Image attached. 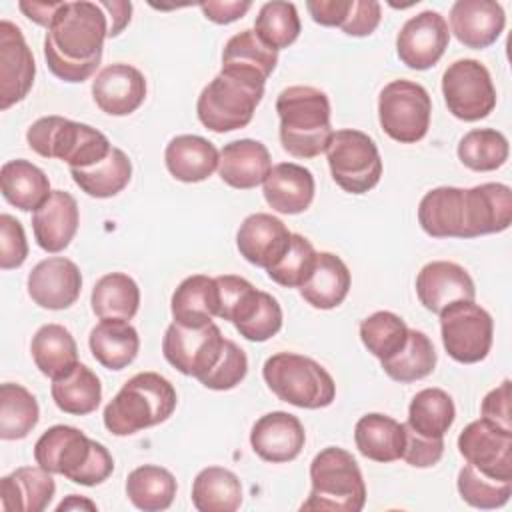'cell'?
<instances>
[{
	"label": "cell",
	"mask_w": 512,
	"mask_h": 512,
	"mask_svg": "<svg viewBox=\"0 0 512 512\" xmlns=\"http://www.w3.org/2000/svg\"><path fill=\"white\" fill-rule=\"evenodd\" d=\"M314 176L308 168L296 162H280L272 166L262 182L266 204L280 214H300L310 208L314 200Z\"/></svg>",
	"instance_id": "484cf974"
},
{
	"label": "cell",
	"mask_w": 512,
	"mask_h": 512,
	"mask_svg": "<svg viewBox=\"0 0 512 512\" xmlns=\"http://www.w3.org/2000/svg\"><path fill=\"white\" fill-rule=\"evenodd\" d=\"M230 322L246 340L266 342L282 328V308L272 294L254 288L234 310Z\"/></svg>",
	"instance_id": "60d3db41"
},
{
	"label": "cell",
	"mask_w": 512,
	"mask_h": 512,
	"mask_svg": "<svg viewBox=\"0 0 512 512\" xmlns=\"http://www.w3.org/2000/svg\"><path fill=\"white\" fill-rule=\"evenodd\" d=\"M450 42V30L444 16L436 10H424L408 18L396 36V54L412 70H428L444 56Z\"/></svg>",
	"instance_id": "9a60e30c"
},
{
	"label": "cell",
	"mask_w": 512,
	"mask_h": 512,
	"mask_svg": "<svg viewBox=\"0 0 512 512\" xmlns=\"http://www.w3.org/2000/svg\"><path fill=\"white\" fill-rule=\"evenodd\" d=\"M82 508H86V510H96V504L92 502V500H88V498H80L78 494H70L66 500H62L60 504H58V512H64V510H82Z\"/></svg>",
	"instance_id": "6125c7cd"
},
{
	"label": "cell",
	"mask_w": 512,
	"mask_h": 512,
	"mask_svg": "<svg viewBox=\"0 0 512 512\" xmlns=\"http://www.w3.org/2000/svg\"><path fill=\"white\" fill-rule=\"evenodd\" d=\"M28 146L42 158H58L70 168H88L108 156L110 140L84 122L42 116L26 130Z\"/></svg>",
	"instance_id": "52a82bcc"
},
{
	"label": "cell",
	"mask_w": 512,
	"mask_h": 512,
	"mask_svg": "<svg viewBox=\"0 0 512 512\" xmlns=\"http://www.w3.org/2000/svg\"><path fill=\"white\" fill-rule=\"evenodd\" d=\"M332 180L348 194H366L382 176L376 142L362 130H336L326 148Z\"/></svg>",
	"instance_id": "9c48e42d"
},
{
	"label": "cell",
	"mask_w": 512,
	"mask_h": 512,
	"mask_svg": "<svg viewBox=\"0 0 512 512\" xmlns=\"http://www.w3.org/2000/svg\"><path fill=\"white\" fill-rule=\"evenodd\" d=\"M440 334L448 356L460 364L482 362L494 340V320L474 300L448 304L440 314Z\"/></svg>",
	"instance_id": "8fae6325"
},
{
	"label": "cell",
	"mask_w": 512,
	"mask_h": 512,
	"mask_svg": "<svg viewBox=\"0 0 512 512\" xmlns=\"http://www.w3.org/2000/svg\"><path fill=\"white\" fill-rule=\"evenodd\" d=\"M408 330L410 328L398 314L378 310L360 322V340L366 350L382 362L402 350L408 340Z\"/></svg>",
	"instance_id": "c3c4849f"
},
{
	"label": "cell",
	"mask_w": 512,
	"mask_h": 512,
	"mask_svg": "<svg viewBox=\"0 0 512 512\" xmlns=\"http://www.w3.org/2000/svg\"><path fill=\"white\" fill-rule=\"evenodd\" d=\"M28 296L34 304L46 310L70 308L82 290L80 268L64 256L40 260L26 280Z\"/></svg>",
	"instance_id": "e0dca14e"
},
{
	"label": "cell",
	"mask_w": 512,
	"mask_h": 512,
	"mask_svg": "<svg viewBox=\"0 0 512 512\" xmlns=\"http://www.w3.org/2000/svg\"><path fill=\"white\" fill-rule=\"evenodd\" d=\"M280 144L294 158H316L326 152L334 134L330 100L314 86H288L276 98Z\"/></svg>",
	"instance_id": "3957f363"
},
{
	"label": "cell",
	"mask_w": 512,
	"mask_h": 512,
	"mask_svg": "<svg viewBox=\"0 0 512 512\" xmlns=\"http://www.w3.org/2000/svg\"><path fill=\"white\" fill-rule=\"evenodd\" d=\"M458 452L478 472L496 480H512V428L480 416L460 432Z\"/></svg>",
	"instance_id": "5bb4252c"
},
{
	"label": "cell",
	"mask_w": 512,
	"mask_h": 512,
	"mask_svg": "<svg viewBox=\"0 0 512 512\" xmlns=\"http://www.w3.org/2000/svg\"><path fill=\"white\" fill-rule=\"evenodd\" d=\"M178 396L168 378L158 372H138L104 408V426L114 436H132L162 424L176 410Z\"/></svg>",
	"instance_id": "277c9868"
},
{
	"label": "cell",
	"mask_w": 512,
	"mask_h": 512,
	"mask_svg": "<svg viewBox=\"0 0 512 512\" xmlns=\"http://www.w3.org/2000/svg\"><path fill=\"white\" fill-rule=\"evenodd\" d=\"M456 418L452 396L442 388H424L414 394L408 406L406 424L428 438H444Z\"/></svg>",
	"instance_id": "7bdbcfd3"
},
{
	"label": "cell",
	"mask_w": 512,
	"mask_h": 512,
	"mask_svg": "<svg viewBox=\"0 0 512 512\" xmlns=\"http://www.w3.org/2000/svg\"><path fill=\"white\" fill-rule=\"evenodd\" d=\"M310 494L300 510L360 512L366 504V484L356 458L338 446L320 450L310 462Z\"/></svg>",
	"instance_id": "5b68a950"
},
{
	"label": "cell",
	"mask_w": 512,
	"mask_h": 512,
	"mask_svg": "<svg viewBox=\"0 0 512 512\" xmlns=\"http://www.w3.org/2000/svg\"><path fill=\"white\" fill-rule=\"evenodd\" d=\"M18 8L24 12L26 18L48 30L60 8V2H20Z\"/></svg>",
	"instance_id": "94428289"
},
{
	"label": "cell",
	"mask_w": 512,
	"mask_h": 512,
	"mask_svg": "<svg viewBox=\"0 0 512 512\" xmlns=\"http://www.w3.org/2000/svg\"><path fill=\"white\" fill-rule=\"evenodd\" d=\"M28 256V242L20 220L0 214V268H20Z\"/></svg>",
	"instance_id": "f5cc1de1"
},
{
	"label": "cell",
	"mask_w": 512,
	"mask_h": 512,
	"mask_svg": "<svg viewBox=\"0 0 512 512\" xmlns=\"http://www.w3.org/2000/svg\"><path fill=\"white\" fill-rule=\"evenodd\" d=\"M512 222V190L502 182H484L464 190V238L504 232Z\"/></svg>",
	"instance_id": "ac0fdd59"
},
{
	"label": "cell",
	"mask_w": 512,
	"mask_h": 512,
	"mask_svg": "<svg viewBox=\"0 0 512 512\" xmlns=\"http://www.w3.org/2000/svg\"><path fill=\"white\" fill-rule=\"evenodd\" d=\"M418 224L432 238H464V188L428 190L418 204Z\"/></svg>",
	"instance_id": "83f0119b"
},
{
	"label": "cell",
	"mask_w": 512,
	"mask_h": 512,
	"mask_svg": "<svg viewBox=\"0 0 512 512\" xmlns=\"http://www.w3.org/2000/svg\"><path fill=\"white\" fill-rule=\"evenodd\" d=\"M458 494L460 498L480 510L502 508L512 496V480H496L490 478L470 464L462 466L458 472Z\"/></svg>",
	"instance_id": "681fc988"
},
{
	"label": "cell",
	"mask_w": 512,
	"mask_h": 512,
	"mask_svg": "<svg viewBox=\"0 0 512 512\" xmlns=\"http://www.w3.org/2000/svg\"><path fill=\"white\" fill-rule=\"evenodd\" d=\"M36 76V62L22 30L10 22H0V108L22 102Z\"/></svg>",
	"instance_id": "2e32d148"
},
{
	"label": "cell",
	"mask_w": 512,
	"mask_h": 512,
	"mask_svg": "<svg viewBox=\"0 0 512 512\" xmlns=\"http://www.w3.org/2000/svg\"><path fill=\"white\" fill-rule=\"evenodd\" d=\"M382 20V6L376 0H352L348 16L340 26L348 36H370Z\"/></svg>",
	"instance_id": "11a10c76"
},
{
	"label": "cell",
	"mask_w": 512,
	"mask_h": 512,
	"mask_svg": "<svg viewBox=\"0 0 512 512\" xmlns=\"http://www.w3.org/2000/svg\"><path fill=\"white\" fill-rule=\"evenodd\" d=\"M354 442L358 452L368 460L382 464L400 460L404 450V424L380 412L364 414L354 426Z\"/></svg>",
	"instance_id": "e575fe53"
},
{
	"label": "cell",
	"mask_w": 512,
	"mask_h": 512,
	"mask_svg": "<svg viewBox=\"0 0 512 512\" xmlns=\"http://www.w3.org/2000/svg\"><path fill=\"white\" fill-rule=\"evenodd\" d=\"M50 394L62 412L72 416H86L100 406L102 384L86 364L78 362L68 374L52 380Z\"/></svg>",
	"instance_id": "ab89813d"
},
{
	"label": "cell",
	"mask_w": 512,
	"mask_h": 512,
	"mask_svg": "<svg viewBox=\"0 0 512 512\" xmlns=\"http://www.w3.org/2000/svg\"><path fill=\"white\" fill-rule=\"evenodd\" d=\"M34 460L50 474H62L80 486L102 484L114 470L112 454L104 444L66 424L48 428L36 440Z\"/></svg>",
	"instance_id": "7a4b0ae2"
},
{
	"label": "cell",
	"mask_w": 512,
	"mask_h": 512,
	"mask_svg": "<svg viewBox=\"0 0 512 512\" xmlns=\"http://www.w3.org/2000/svg\"><path fill=\"white\" fill-rule=\"evenodd\" d=\"M444 454V438H428L414 432L404 422V450L402 460L414 468H430L440 462Z\"/></svg>",
	"instance_id": "db71d44e"
},
{
	"label": "cell",
	"mask_w": 512,
	"mask_h": 512,
	"mask_svg": "<svg viewBox=\"0 0 512 512\" xmlns=\"http://www.w3.org/2000/svg\"><path fill=\"white\" fill-rule=\"evenodd\" d=\"M278 64V50L266 46L254 30H242L228 38L222 50V70L266 84Z\"/></svg>",
	"instance_id": "f546056e"
},
{
	"label": "cell",
	"mask_w": 512,
	"mask_h": 512,
	"mask_svg": "<svg viewBox=\"0 0 512 512\" xmlns=\"http://www.w3.org/2000/svg\"><path fill=\"white\" fill-rule=\"evenodd\" d=\"M262 96V82L218 72L202 88L196 102V114L208 130L218 134L232 132L250 124Z\"/></svg>",
	"instance_id": "ba28073f"
},
{
	"label": "cell",
	"mask_w": 512,
	"mask_h": 512,
	"mask_svg": "<svg viewBox=\"0 0 512 512\" xmlns=\"http://www.w3.org/2000/svg\"><path fill=\"white\" fill-rule=\"evenodd\" d=\"M74 184L92 198H112L122 192L132 178V162L128 154L116 146L108 156L88 168H70Z\"/></svg>",
	"instance_id": "74e56055"
},
{
	"label": "cell",
	"mask_w": 512,
	"mask_h": 512,
	"mask_svg": "<svg viewBox=\"0 0 512 512\" xmlns=\"http://www.w3.org/2000/svg\"><path fill=\"white\" fill-rule=\"evenodd\" d=\"M78 224V202L66 190H52L48 200L32 214V230L36 244L50 254L68 248V244L78 232Z\"/></svg>",
	"instance_id": "cb8c5ba5"
},
{
	"label": "cell",
	"mask_w": 512,
	"mask_h": 512,
	"mask_svg": "<svg viewBox=\"0 0 512 512\" xmlns=\"http://www.w3.org/2000/svg\"><path fill=\"white\" fill-rule=\"evenodd\" d=\"M436 350L432 340L416 328L408 330V340L400 352L382 360V370L396 382L408 384L430 376L436 368Z\"/></svg>",
	"instance_id": "ee69618b"
},
{
	"label": "cell",
	"mask_w": 512,
	"mask_h": 512,
	"mask_svg": "<svg viewBox=\"0 0 512 512\" xmlns=\"http://www.w3.org/2000/svg\"><path fill=\"white\" fill-rule=\"evenodd\" d=\"M92 312L100 320H132L140 306V288L124 272H108L92 288Z\"/></svg>",
	"instance_id": "f35d334b"
},
{
	"label": "cell",
	"mask_w": 512,
	"mask_h": 512,
	"mask_svg": "<svg viewBox=\"0 0 512 512\" xmlns=\"http://www.w3.org/2000/svg\"><path fill=\"white\" fill-rule=\"evenodd\" d=\"M480 412H482V418H486L498 426L512 428V424H510V380L508 378L484 396V400L480 404Z\"/></svg>",
	"instance_id": "9f6ffc18"
},
{
	"label": "cell",
	"mask_w": 512,
	"mask_h": 512,
	"mask_svg": "<svg viewBox=\"0 0 512 512\" xmlns=\"http://www.w3.org/2000/svg\"><path fill=\"white\" fill-rule=\"evenodd\" d=\"M416 296L426 310L440 314L452 302L474 300L476 286L464 266L450 260H432L416 276Z\"/></svg>",
	"instance_id": "d6986e66"
},
{
	"label": "cell",
	"mask_w": 512,
	"mask_h": 512,
	"mask_svg": "<svg viewBox=\"0 0 512 512\" xmlns=\"http://www.w3.org/2000/svg\"><path fill=\"white\" fill-rule=\"evenodd\" d=\"M266 386L296 408H326L336 398V384L330 372L310 356L296 352L272 354L262 366Z\"/></svg>",
	"instance_id": "8992f818"
},
{
	"label": "cell",
	"mask_w": 512,
	"mask_h": 512,
	"mask_svg": "<svg viewBox=\"0 0 512 512\" xmlns=\"http://www.w3.org/2000/svg\"><path fill=\"white\" fill-rule=\"evenodd\" d=\"M40 408L30 390L22 384L4 382L0 386V438L22 440L38 424Z\"/></svg>",
	"instance_id": "f6af8a7d"
},
{
	"label": "cell",
	"mask_w": 512,
	"mask_h": 512,
	"mask_svg": "<svg viewBox=\"0 0 512 512\" xmlns=\"http://www.w3.org/2000/svg\"><path fill=\"white\" fill-rule=\"evenodd\" d=\"M178 484L170 470L144 464L134 468L126 478V496L128 500L144 512H160L170 508L174 502Z\"/></svg>",
	"instance_id": "b9f144b4"
},
{
	"label": "cell",
	"mask_w": 512,
	"mask_h": 512,
	"mask_svg": "<svg viewBox=\"0 0 512 512\" xmlns=\"http://www.w3.org/2000/svg\"><path fill=\"white\" fill-rule=\"evenodd\" d=\"M30 354L36 368L56 380L78 364V346L74 336L62 324H44L30 342Z\"/></svg>",
	"instance_id": "d590c367"
},
{
	"label": "cell",
	"mask_w": 512,
	"mask_h": 512,
	"mask_svg": "<svg viewBox=\"0 0 512 512\" xmlns=\"http://www.w3.org/2000/svg\"><path fill=\"white\" fill-rule=\"evenodd\" d=\"M110 22L98 2H60L44 38L48 70L64 82L88 80L102 60Z\"/></svg>",
	"instance_id": "6da1fadb"
},
{
	"label": "cell",
	"mask_w": 512,
	"mask_h": 512,
	"mask_svg": "<svg viewBox=\"0 0 512 512\" xmlns=\"http://www.w3.org/2000/svg\"><path fill=\"white\" fill-rule=\"evenodd\" d=\"M432 100L428 90L412 80H392L378 96L382 130L400 144L420 142L430 128Z\"/></svg>",
	"instance_id": "30bf717a"
},
{
	"label": "cell",
	"mask_w": 512,
	"mask_h": 512,
	"mask_svg": "<svg viewBox=\"0 0 512 512\" xmlns=\"http://www.w3.org/2000/svg\"><path fill=\"white\" fill-rule=\"evenodd\" d=\"M350 284V270L340 256L332 252H316L314 268L308 280L300 286V294L312 308L332 310L346 300Z\"/></svg>",
	"instance_id": "4dcf8cb0"
},
{
	"label": "cell",
	"mask_w": 512,
	"mask_h": 512,
	"mask_svg": "<svg viewBox=\"0 0 512 512\" xmlns=\"http://www.w3.org/2000/svg\"><path fill=\"white\" fill-rule=\"evenodd\" d=\"M102 6V10L108 16L110 22V30H108V38L118 36L128 24H130V14H132V4L124 2V0H104L98 2Z\"/></svg>",
	"instance_id": "91938a15"
},
{
	"label": "cell",
	"mask_w": 512,
	"mask_h": 512,
	"mask_svg": "<svg viewBox=\"0 0 512 512\" xmlns=\"http://www.w3.org/2000/svg\"><path fill=\"white\" fill-rule=\"evenodd\" d=\"M220 152L216 146L196 134L174 136L164 150V162L168 172L186 184L202 182L218 170Z\"/></svg>",
	"instance_id": "f1b7e54d"
},
{
	"label": "cell",
	"mask_w": 512,
	"mask_h": 512,
	"mask_svg": "<svg viewBox=\"0 0 512 512\" xmlns=\"http://www.w3.org/2000/svg\"><path fill=\"white\" fill-rule=\"evenodd\" d=\"M224 342L226 338L214 322L200 328L172 322L162 338V354L178 372L198 380L218 362Z\"/></svg>",
	"instance_id": "4fadbf2b"
},
{
	"label": "cell",
	"mask_w": 512,
	"mask_h": 512,
	"mask_svg": "<svg viewBox=\"0 0 512 512\" xmlns=\"http://www.w3.org/2000/svg\"><path fill=\"white\" fill-rule=\"evenodd\" d=\"M246 372H248L246 352L236 342L226 338L218 362L202 378H198V382L218 392L232 390L246 378Z\"/></svg>",
	"instance_id": "816d5d0a"
},
{
	"label": "cell",
	"mask_w": 512,
	"mask_h": 512,
	"mask_svg": "<svg viewBox=\"0 0 512 512\" xmlns=\"http://www.w3.org/2000/svg\"><path fill=\"white\" fill-rule=\"evenodd\" d=\"M56 492V482L42 466H20L0 480V506L6 512H42Z\"/></svg>",
	"instance_id": "4316f807"
},
{
	"label": "cell",
	"mask_w": 512,
	"mask_h": 512,
	"mask_svg": "<svg viewBox=\"0 0 512 512\" xmlns=\"http://www.w3.org/2000/svg\"><path fill=\"white\" fill-rule=\"evenodd\" d=\"M88 346L106 370H122L138 356L140 336L128 320H100L90 330Z\"/></svg>",
	"instance_id": "836d02e7"
},
{
	"label": "cell",
	"mask_w": 512,
	"mask_h": 512,
	"mask_svg": "<svg viewBox=\"0 0 512 512\" xmlns=\"http://www.w3.org/2000/svg\"><path fill=\"white\" fill-rule=\"evenodd\" d=\"M242 496L240 478L222 466L202 468L192 482V504L198 512H234Z\"/></svg>",
	"instance_id": "8d00e7d4"
},
{
	"label": "cell",
	"mask_w": 512,
	"mask_h": 512,
	"mask_svg": "<svg viewBox=\"0 0 512 512\" xmlns=\"http://www.w3.org/2000/svg\"><path fill=\"white\" fill-rule=\"evenodd\" d=\"M506 26L504 8L494 0H456L450 8V32L472 50L492 46Z\"/></svg>",
	"instance_id": "603a6c76"
},
{
	"label": "cell",
	"mask_w": 512,
	"mask_h": 512,
	"mask_svg": "<svg viewBox=\"0 0 512 512\" xmlns=\"http://www.w3.org/2000/svg\"><path fill=\"white\" fill-rule=\"evenodd\" d=\"M0 190L4 200L22 212L38 210L52 194L50 180L44 170L24 158L2 164Z\"/></svg>",
	"instance_id": "d6a6232c"
},
{
	"label": "cell",
	"mask_w": 512,
	"mask_h": 512,
	"mask_svg": "<svg viewBox=\"0 0 512 512\" xmlns=\"http://www.w3.org/2000/svg\"><path fill=\"white\" fill-rule=\"evenodd\" d=\"M314 262H316V250L312 242L302 234L292 232V242L286 254L266 272L272 282L284 288H300L308 280L314 268Z\"/></svg>",
	"instance_id": "f907efd6"
},
{
	"label": "cell",
	"mask_w": 512,
	"mask_h": 512,
	"mask_svg": "<svg viewBox=\"0 0 512 512\" xmlns=\"http://www.w3.org/2000/svg\"><path fill=\"white\" fill-rule=\"evenodd\" d=\"M300 30V16L292 2H266L260 6L258 16L254 20L256 36L274 50H282L294 44L300 36Z\"/></svg>",
	"instance_id": "7dc6e473"
},
{
	"label": "cell",
	"mask_w": 512,
	"mask_h": 512,
	"mask_svg": "<svg viewBox=\"0 0 512 512\" xmlns=\"http://www.w3.org/2000/svg\"><path fill=\"white\" fill-rule=\"evenodd\" d=\"M218 306L220 296L216 278H210L206 274H192L184 278L170 300V312L174 322L188 328H200L210 324L212 318L218 316Z\"/></svg>",
	"instance_id": "1f68e13d"
},
{
	"label": "cell",
	"mask_w": 512,
	"mask_h": 512,
	"mask_svg": "<svg viewBox=\"0 0 512 512\" xmlns=\"http://www.w3.org/2000/svg\"><path fill=\"white\" fill-rule=\"evenodd\" d=\"M442 96L448 112L464 122L482 120L496 106L492 76L488 68L474 58H460L444 70Z\"/></svg>",
	"instance_id": "7c38bea8"
},
{
	"label": "cell",
	"mask_w": 512,
	"mask_h": 512,
	"mask_svg": "<svg viewBox=\"0 0 512 512\" xmlns=\"http://www.w3.org/2000/svg\"><path fill=\"white\" fill-rule=\"evenodd\" d=\"M272 170L268 148L252 138H240L224 144L218 158V174L224 184L236 190L260 186Z\"/></svg>",
	"instance_id": "d4e9b609"
},
{
	"label": "cell",
	"mask_w": 512,
	"mask_h": 512,
	"mask_svg": "<svg viewBox=\"0 0 512 512\" xmlns=\"http://www.w3.org/2000/svg\"><path fill=\"white\" fill-rule=\"evenodd\" d=\"M306 442L302 422L288 412L274 410L260 416L250 430V446L266 462L282 464L298 458Z\"/></svg>",
	"instance_id": "7402d4cb"
},
{
	"label": "cell",
	"mask_w": 512,
	"mask_h": 512,
	"mask_svg": "<svg viewBox=\"0 0 512 512\" xmlns=\"http://www.w3.org/2000/svg\"><path fill=\"white\" fill-rule=\"evenodd\" d=\"M290 242L292 232L286 228V224L266 212L246 216L236 232L240 256L264 270L274 266L286 254Z\"/></svg>",
	"instance_id": "ffe728a7"
},
{
	"label": "cell",
	"mask_w": 512,
	"mask_h": 512,
	"mask_svg": "<svg viewBox=\"0 0 512 512\" xmlns=\"http://www.w3.org/2000/svg\"><path fill=\"white\" fill-rule=\"evenodd\" d=\"M202 14L214 22V24H230V22H236L240 20L250 8H252V2L244 0V2H238V0H208V2H200L198 4Z\"/></svg>",
	"instance_id": "680465c9"
},
{
	"label": "cell",
	"mask_w": 512,
	"mask_h": 512,
	"mask_svg": "<svg viewBox=\"0 0 512 512\" xmlns=\"http://www.w3.org/2000/svg\"><path fill=\"white\" fill-rule=\"evenodd\" d=\"M458 160L474 172H492L506 164L510 146L502 132L494 128H474L458 142Z\"/></svg>",
	"instance_id": "bcb514c9"
},
{
	"label": "cell",
	"mask_w": 512,
	"mask_h": 512,
	"mask_svg": "<svg viewBox=\"0 0 512 512\" xmlns=\"http://www.w3.org/2000/svg\"><path fill=\"white\" fill-rule=\"evenodd\" d=\"M92 98L104 114L128 116L146 98V78L132 64H110L92 80Z\"/></svg>",
	"instance_id": "44dd1931"
},
{
	"label": "cell",
	"mask_w": 512,
	"mask_h": 512,
	"mask_svg": "<svg viewBox=\"0 0 512 512\" xmlns=\"http://www.w3.org/2000/svg\"><path fill=\"white\" fill-rule=\"evenodd\" d=\"M352 0H308L306 8L312 20L320 26H342Z\"/></svg>",
	"instance_id": "6f0895ef"
}]
</instances>
